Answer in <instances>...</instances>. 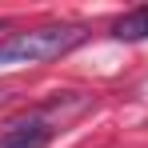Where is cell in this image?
<instances>
[{
  "instance_id": "cell-1",
  "label": "cell",
  "mask_w": 148,
  "mask_h": 148,
  "mask_svg": "<svg viewBox=\"0 0 148 148\" xmlns=\"http://www.w3.org/2000/svg\"><path fill=\"white\" fill-rule=\"evenodd\" d=\"M84 40H88V28L80 24H44V28H28V32H8L0 40V68L44 64L56 56H68Z\"/></svg>"
},
{
  "instance_id": "cell-2",
  "label": "cell",
  "mask_w": 148,
  "mask_h": 148,
  "mask_svg": "<svg viewBox=\"0 0 148 148\" xmlns=\"http://www.w3.org/2000/svg\"><path fill=\"white\" fill-rule=\"evenodd\" d=\"M48 144H52V128L44 120H20L0 132V148H48Z\"/></svg>"
},
{
  "instance_id": "cell-3",
  "label": "cell",
  "mask_w": 148,
  "mask_h": 148,
  "mask_svg": "<svg viewBox=\"0 0 148 148\" xmlns=\"http://www.w3.org/2000/svg\"><path fill=\"white\" fill-rule=\"evenodd\" d=\"M112 36L116 40H148V4H140V8H132V12H124L120 20L112 24Z\"/></svg>"
},
{
  "instance_id": "cell-4",
  "label": "cell",
  "mask_w": 148,
  "mask_h": 148,
  "mask_svg": "<svg viewBox=\"0 0 148 148\" xmlns=\"http://www.w3.org/2000/svg\"><path fill=\"white\" fill-rule=\"evenodd\" d=\"M8 100H12V96H8V92H4V88H0V108H4V104H8Z\"/></svg>"
}]
</instances>
